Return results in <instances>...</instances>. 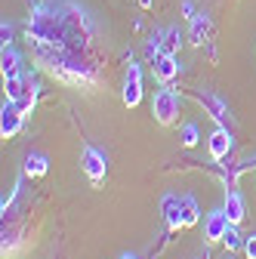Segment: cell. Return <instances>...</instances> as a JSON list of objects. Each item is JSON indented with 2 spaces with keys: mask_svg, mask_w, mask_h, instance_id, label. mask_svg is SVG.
<instances>
[{
  "mask_svg": "<svg viewBox=\"0 0 256 259\" xmlns=\"http://www.w3.org/2000/svg\"><path fill=\"white\" fill-rule=\"evenodd\" d=\"M182 210H185V229H188V225H198L201 210H198V201L191 198V194H182Z\"/></svg>",
  "mask_w": 256,
  "mask_h": 259,
  "instance_id": "17",
  "label": "cell"
},
{
  "mask_svg": "<svg viewBox=\"0 0 256 259\" xmlns=\"http://www.w3.org/2000/svg\"><path fill=\"white\" fill-rule=\"evenodd\" d=\"M151 40L157 44V53H173L176 56V50L182 44V34H179V28H164V31H154Z\"/></svg>",
  "mask_w": 256,
  "mask_h": 259,
  "instance_id": "15",
  "label": "cell"
},
{
  "mask_svg": "<svg viewBox=\"0 0 256 259\" xmlns=\"http://www.w3.org/2000/svg\"><path fill=\"white\" fill-rule=\"evenodd\" d=\"M226 216L232 225H241L244 216H247V201H244V194L238 191V185H226Z\"/></svg>",
  "mask_w": 256,
  "mask_h": 259,
  "instance_id": "12",
  "label": "cell"
},
{
  "mask_svg": "<svg viewBox=\"0 0 256 259\" xmlns=\"http://www.w3.org/2000/svg\"><path fill=\"white\" fill-rule=\"evenodd\" d=\"M0 71H4V80L19 77L25 71V59H22V53L13 44H7L4 50H0Z\"/></svg>",
  "mask_w": 256,
  "mask_h": 259,
  "instance_id": "14",
  "label": "cell"
},
{
  "mask_svg": "<svg viewBox=\"0 0 256 259\" xmlns=\"http://www.w3.org/2000/svg\"><path fill=\"white\" fill-rule=\"evenodd\" d=\"M25 117H28V114H25L13 99H7V102H4V108H0V136H4V139L19 136V130H22Z\"/></svg>",
  "mask_w": 256,
  "mask_h": 259,
  "instance_id": "7",
  "label": "cell"
},
{
  "mask_svg": "<svg viewBox=\"0 0 256 259\" xmlns=\"http://www.w3.org/2000/svg\"><path fill=\"white\" fill-rule=\"evenodd\" d=\"M47 170H50V157H47V154H40V151L25 154V164H22V173H25V176L40 179V176H47Z\"/></svg>",
  "mask_w": 256,
  "mask_h": 259,
  "instance_id": "16",
  "label": "cell"
},
{
  "mask_svg": "<svg viewBox=\"0 0 256 259\" xmlns=\"http://www.w3.org/2000/svg\"><path fill=\"white\" fill-rule=\"evenodd\" d=\"M120 259H136V256H130V253H126V256H120Z\"/></svg>",
  "mask_w": 256,
  "mask_h": 259,
  "instance_id": "23",
  "label": "cell"
},
{
  "mask_svg": "<svg viewBox=\"0 0 256 259\" xmlns=\"http://www.w3.org/2000/svg\"><path fill=\"white\" fill-rule=\"evenodd\" d=\"M179 108H182V96L170 87V83H161V90H154V99H151V114L161 126H170L176 117H179Z\"/></svg>",
  "mask_w": 256,
  "mask_h": 259,
  "instance_id": "3",
  "label": "cell"
},
{
  "mask_svg": "<svg viewBox=\"0 0 256 259\" xmlns=\"http://www.w3.org/2000/svg\"><path fill=\"white\" fill-rule=\"evenodd\" d=\"M123 105L126 108H136L142 102V68L136 62L126 65V74H123Z\"/></svg>",
  "mask_w": 256,
  "mask_h": 259,
  "instance_id": "6",
  "label": "cell"
},
{
  "mask_svg": "<svg viewBox=\"0 0 256 259\" xmlns=\"http://www.w3.org/2000/svg\"><path fill=\"white\" fill-rule=\"evenodd\" d=\"M188 37H191V44L195 47H204V44H210V37H213V19L207 16V13H201V10H195L188 16Z\"/></svg>",
  "mask_w": 256,
  "mask_h": 259,
  "instance_id": "10",
  "label": "cell"
},
{
  "mask_svg": "<svg viewBox=\"0 0 256 259\" xmlns=\"http://www.w3.org/2000/svg\"><path fill=\"white\" fill-rule=\"evenodd\" d=\"M195 99L204 105V111L216 120V126H232V111H229V102L222 99L219 93H213V90H195Z\"/></svg>",
  "mask_w": 256,
  "mask_h": 259,
  "instance_id": "5",
  "label": "cell"
},
{
  "mask_svg": "<svg viewBox=\"0 0 256 259\" xmlns=\"http://www.w3.org/2000/svg\"><path fill=\"white\" fill-rule=\"evenodd\" d=\"M80 170L87 173V179L93 185H102L105 176H108V154L96 145H87L83 154H80Z\"/></svg>",
  "mask_w": 256,
  "mask_h": 259,
  "instance_id": "4",
  "label": "cell"
},
{
  "mask_svg": "<svg viewBox=\"0 0 256 259\" xmlns=\"http://www.w3.org/2000/svg\"><path fill=\"white\" fill-rule=\"evenodd\" d=\"M37 96H40V83H37L34 71H28V68H25L19 77H10V80H7V99H13L25 114L34 111Z\"/></svg>",
  "mask_w": 256,
  "mask_h": 259,
  "instance_id": "2",
  "label": "cell"
},
{
  "mask_svg": "<svg viewBox=\"0 0 256 259\" xmlns=\"http://www.w3.org/2000/svg\"><path fill=\"white\" fill-rule=\"evenodd\" d=\"M226 229H229L226 207H216V210H210V213H207V219H204V238H207L210 244H216V241H222Z\"/></svg>",
  "mask_w": 256,
  "mask_h": 259,
  "instance_id": "13",
  "label": "cell"
},
{
  "mask_svg": "<svg viewBox=\"0 0 256 259\" xmlns=\"http://www.w3.org/2000/svg\"><path fill=\"white\" fill-rule=\"evenodd\" d=\"M25 40L34 65L65 87L93 90L102 80L99 25L77 0H31Z\"/></svg>",
  "mask_w": 256,
  "mask_h": 259,
  "instance_id": "1",
  "label": "cell"
},
{
  "mask_svg": "<svg viewBox=\"0 0 256 259\" xmlns=\"http://www.w3.org/2000/svg\"><path fill=\"white\" fill-rule=\"evenodd\" d=\"M0 37H4V47L13 44V22H4V25H0Z\"/></svg>",
  "mask_w": 256,
  "mask_h": 259,
  "instance_id": "21",
  "label": "cell"
},
{
  "mask_svg": "<svg viewBox=\"0 0 256 259\" xmlns=\"http://www.w3.org/2000/svg\"><path fill=\"white\" fill-rule=\"evenodd\" d=\"M244 256L247 259H256V235H247L244 238Z\"/></svg>",
  "mask_w": 256,
  "mask_h": 259,
  "instance_id": "20",
  "label": "cell"
},
{
  "mask_svg": "<svg viewBox=\"0 0 256 259\" xmlns=\"http://www.w3.org/2000/svg\"><path fill=\"white\" fill-rule=\"evenodd\" d=\"M161 216H164V225L167 232H179L185 229V210H182V198H176V194H164L161 198Z\"/></svg>",
  "mask_w": 256,
  "mask_h": 259,
  "instance_id": "8",
  "label": "cell"
},
{
  "mask_svg": "<svg viewBox=\"0 0 256 259\" xmlns=\"http://www.w3.org/2000/svg\"><path fill=\"white\" fill-rule=\"evenodd\" d=\"M226 259H235V256H232V253H226Z\"/></svg>",
  "mask_w": 256,
  "mask_h": 259,
  "instance_id": "24",
  "label": "cell"
},
{
  "mask_svg": "<svg viewBox=\"0 0 256 259\" xmlns=\"http://www.w3.org/2000/svg\"><path fill=\"white\" fill-rule=\"evenodd\" d=\"M222 244H226V250H229V253L244 250V238H241V232H238V225H232V222H229L226 235H222Z\"/></svg>",
  "mask_w": 256,
  "mask_h": 259,
  "instance_id": "18",
  "label": "cell"
},
{
  "mask_svg": "<svg viewBox=\"0 0 256 259\" xmlns=\"http://www.w3.org/2000/svg\"><path fill=\"white\" fill-rule=\"evenodd\" d=\"M232 130L229 126H216L213 133H210V139H207V148H210V157L213 160H226L229 154H232Z\"/></svg>",
  "mask_w": 256,
  "mask_h": 259,
  "instance_id": "11",
  "label": "cell"
},
{
  "mask_svg": "<svg viewBox=\"0 0 256 259\" xmlns=\"http://www.w3.org/2000/svg\"><path fill=\"white\" fill-rule=\"evenodd\" d=\"M139 7H142V10H148V7H151V0H139Z\"/></svg>",
  "mask_w": 256,
  "mask_h": 259,
  "instance_id": "22",
  "label": "cell"
},
{
  "mask_svg": "<svg viewBox=\"0 0 256 259\" xmlns=\"http://www.w3.org/2000/svg\"><path fill=\"white\" fill-rule=\"evenodd\" d=\"M179 139H182V145H185V148H195V145L201 142V130H198V123H182Z\"/></svg>",
  "mask_w": 256,
  "mask_h": 259,
  "instance_id": "19",
  "label": "cell"
},
{
  "mask_svg": "<svg viewBox=\"0 0 256 259\" xmlns=\"http://www.w3.org/2000/svg\"><path fill=\"white\" fill-rule=\"evenodd\" d=\"M151 62V68H154V77L161 80V83H173L176 77H179V59L173 56V53H157V56H151L148 59Z\"/></svg>",
  "mask_w": 256,
  "mask_h": 259,
  "instance_id": "9",
  "label": "cell"
}]
</instances>
